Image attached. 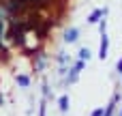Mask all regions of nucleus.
I'll return each mask as SVG.
<instances>
[{
    "instance_id": "nucleus-1",
    "label": "nucleus",
    "mask_w": 122,
    "mask_h": 116,
    "mask_svg": "<svg viewBox=\"0 0 122 116\" xmlns=\"http://www.w3.org/2000/svg\"><path fill=\"white\" fill-rule=\"evenodd\" d=\"M107 52H109V37H107V32L103 30V32H101V45H99V58L105 60V58H107Z\"/></svg>"
},
{
    "instance_id": "nucleus-2",
    "label": "nucleus",
    "mask_w": 122,
    "mask_h": 116,
    "mask_svg": "<svg viewBox=\"0 0 122 116\" xmlns=\"http://www.w3.org/2000/svg\"><path fill=\"white\" fill-rule=\"evenodd\" d=\"M105 15H107V9H103V11H101V9H94V11L88 15V24H97V22H99L101 17H105Z\"/></svg>"
},
{
    "instance_id": "nucleus-3",
    "label": "nucleus",
    "mask_w": 122,
    "mask_h": 116,
    "mask_svg": "<svg viewBox=\"0 0 122 116\" xmlns=\"http://www.w3.org/2000/svg\"><path fill=\"white\" fill-rule=\"evenodd\" d=\"M77 37H79V30H77V28H69V30L64 32V43H75Z\"/></svg>"
},
{
    "instance_id": "nucleus-4",
    "label": "nucleus",
    "mask_w": 122,
    "mask_h": 116,
    "mask_svg": "<svg viewBox=\"0 0 122 116\" xmlns=\"http://www.w3.org/2000/svg\"><path fill=\"white\" fill-rule=\"evenodd\" d=\"M116 103H118V95H114V97H112V101H109V105L105 108L103 116H112V114H114V110H116Z\"/></svg>"
},
{
    "instance_id": "nucleus-5",
    "label": "nucleus",
    "mask_w": 122,
    "mask_h": 116,
    "mask_svg": "<svg viewBox=\"0 0 122 116\" xmlns=\"http://www.w3.org/2000/svg\"><path fill=\"white\" fill-rule=\"evenodd\" d=\"M58 108H60V112H69V97L66 95H62L58 99Z\"/></svg>"
},
{
    "instance_id": "nucleus-6",
    "label": "nucleus",
    "mask_w": 122,
    "mask_h": 116,
    "mask_svg": "<svg viewBox=\"0 0 122 116\" xmlns=\"http://www.w3.org/2000/svg\"><path fill=\"white\" fill-rule=\"evenodd\" d=\"M77 77H79V69H77V67H73V69H71V75H69V84H75V82H77Z\"/></svg>"
},
{
    "instance_id": "nucleus-7",
    "label": "nucleus",
    "mask_w": 122,
    "mask_h": 116,
    "mask_svg": "<svg viewBox=\"0 0 122 116\" xmlns=\"http://www.w3.org/2000/svg\"><path fill=\"white\" fill-rule=\"evenodd\" d=\"M17 84H19V86H24V88H26V86H28V84H30V77H28V75H17Z\"/></svg>"
},
{
    "instance_id": "nucleus-8",
    "label": "nucleus",
    "mask_w": 122,
    "mask_h": 116,
    "mask_svg": "<svg viewBox=\"0 0 122 116\" xmlns=\"http://www.w3.org/2000/svg\"><path fill=\"white\" fill-rule=\"evenodd\" d=\"M88 58H90V50H88V47L79 50V60H86V62H88Z\"/></svg>"
},
{
    "instance_id": "nucleus-9",
    "label": "nucleus",
    "mask_w": 122,
    "mask_h": 116,
    "mask_svg": "<svg viewBox=\"0 0 122 116\" xmlns=\"http://www.w3.org/2000/svg\"><path fill=\"white\" fill-rule=\"evenodd\" d=\"M84 65H86V60H77V62H75V67H77V69H79V71H81V69H84Z\"/></svg>"
},
{
    "instance_id": "nucleus-10",
    "label": "nucleus",
    "mask_w": 122,
    "mask_h": 116,
    "mask_svg": "<svg viewBox=\"0 0 122 116\" xmlns=\"http://www.w3.org/2000/svg\"><path fill=\"white\" fill-rule=\"evenodd\" d=\"M92 116H103V108H97V110L92 112Z\"/></svg>"
},
{
    "instance_id": "nucleus-11",
    "label": "nucleus",
    "mask_w": 122,
    "mask_h": 116,
    "mask_svg": "<svg viewBox=\"0 0 122 116\" xmlns=\"http://www.w3.org/2000/svg\"><path fill=\"white\" fill-rule=\"evenodd\" d=\"M2 30H4V24H2V19H0V45H2Z\"/></svg>"
},
{
    "instance_id": "nucleus-12",
    "label": "nucleus",
    "mask_w": 122,
    "mask_h": 116,
    "mask_svg": "<svg viewBox=\"0 0 122 116\" xmlns=\"http://www.w3.org/2000/svg\"><path fill=\"white\" fill-rule=\"evenodd\" d=\"M116 69H118V71H120V73H122V58H120V60H118V65H116Z\"/></svg>"
},
{
    "instance_id": "nucleus-13",
    "label": "nucleus",
    "mask_w": 122,
    "mask_h": 116,
    "mask_svg": "<svg viewBox=\"0 0 122 116\" xmlns=\"http://www.w3.org/2000/svg\"><path fill=\"white\" fill-rule=\"evenodd\" d=\"M41 116H45V105H41Z\"/></svg>"
},
{
    "instance_id": "nucleus-14",
    "label": "nucleus",
    "mask_w": 122,
    "mask_h": 116,
    "mask_svg": "<svg viewBox=\"0 0 122 116\" xmlns=\"http://www.w3.org/2000/svg\"><path fill=\"white\" fill-rule=\"evenodd\" d=\"M120 116H122V112H120Z\"/></svg>"
}]
</instances>
